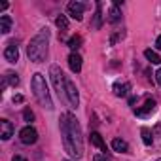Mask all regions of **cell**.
<instances>
[{
    "mask_svg": "<svg viewBox=\"0 0 161 161\" xmlns=\"http://www.w3.org/2000/svg\"><path fill=\"white\" fill-rule=\"evenodd\" d=\"M49 78H51L53 87L59 93V97L61 95L66 97V78H64V74H63V70H61L59 64H51L49 66Z\"/></svg>",
    "mask_w": 161,
    "mask_h": 161,
    "instance_id": "cell-4",
    "label": "cell"
},
{
    "mask_svg": "<svg viewBox=\"0 0 161 161\" xmlns=\"http://www.w3.org/2000/svg\"><path fill=\"white\" fill-rule=\"evenodd\" d=\"M157 131H159V133H161V121H159V123H157Z\"/></svg>",
    "mask_w": 161,
    "mask_h": 161,
    "instance_id": "cell-29",
    "label": "cell"
},
{
    "mask_svg": "<svg viewBox=\"0 0 161 161\" xmlns=\"http://www.w3.org/2000/svg\"><path fill=\"white\" fill-rule=\"evenodd\" d=\"M153 110H155V101L148 95V97H144V104H142L140 108H135V116H138V118H148Z\"/></svg>",
    "mask_w": 161,
    "mask_h": 161,
    "instance_id": "cell-7",
    "label": "cell"
},
{
    "mask_svg": "<svg viewBox=\"0 0 161 161\" xmlns=\"http://www.w3.org/2000/svg\"><path fill=\"white\" fill-rule=\"evenodd\" d=\"M155 161H161V157H159V159H155Z\"/></svg>",
    "mask_w": 161,
    "mask_h": 161,
    "instance_id": "cell-30",
    "label": "cell"
},
{
    "mask_svg": "<svg viewBox=\"0 0 161 161\" xmlns=\"http://www.w3.org/2000/svg\"><path fill=\"white\" fill-rule=\"evenodd\" d=\"M84 10H86L84 2H68V6H66L68 15L72 19H76V21H82L84 19Z\"/></svg>",
    "mask_w": 161,
    "mask_h": 161,
    "instance_id": "cell-8",
    "label": "cell"
},
{
    "mask_svg": "<svg viewBox=\"0 0 161 161\" xmlns=\"http://www.w3.org/2000/svg\"><path fill=\"white\" fill-rule=\"evenodd\" d=\"M59 129H61L64 152L72 159H82V155H84V138H82V127H80L76 116L72 112L61 114Z\"/></svg>",
    "mask_w": 161,
    "mask_h": 161,
    "instance_id": "cell-1",
    "label": "cell"
},
{
    "mask_svg": "<svg viewBox=\"0 0 161 161\" xmlns=\"http://www.w3.org/2000/svg\"><path fill=\"white\" fill-rule=\"evenodd\" d=\"M155 47L161 49V36H157V40H155Z\"/></svg>",
    "mask_w": 161,
    "mask_h": 161,
    "instance_id": "cell-28",
    "label": "cell"
},
{
    "mask_svg": "<svg viewBox=\"0 0 161 161\" xmlns=\"http://www.w3.org/2000/svg\"><path fill=\"white\" fill-rule=\"evenodd\" d=\"M14 135V125L10 119H0V136L2 140H10Z\"/></svg>",
    "mask_w": 161,
    "mask_h": 161,
    "instance_id": "cell-10",
    "label": "cell"
},
{
    "mask_svg": "<svg viewBox=\"0 0 161 161\" xmlns=\"http://www.w3.org/2000/svg\"><path fill=\"white\" fill-rule=\"evenodd\" d=\"M93 161H112V159H110V155H106V153H99V155L93 157Z\"/></svg>",
    "mask_w": 161,
    "mask_h": 161,
    "instance_id": "cell-24",
    "label": "cell"
},
{
    "mask_svg": "<svg viewBox=\"0 0 161 161\" xmlns=\"http://www.w3.org/2000/svg\"><path fill=\"white\" fill-rule=\"evenodd\" d=\"M140 135H142V142H144L146 146H150V144L153 142V136H152V131H150L148 127H142V129H140Z\"/></svg>",
    "mask_w": 161,
    "mask_h": 161,
    "instance_id": "cell-21",
    "label": "cell"
},
{
    "mask_svg": "<svg viewBox=\"0 0 161 161\" xmlns=\"http://www.w3.org/2000/svg\"><path fill=\"white\" fill-rule=\"evenodd\" d=\"M10 29H12V17L10 15H2V17H0V32L8 34Z\"/></svg>",
    "mask_w": 161,
    "mask_h": 161,
    "instance_id": "cell-16",
    "label": "cell"
},
{
    "mask_svg": "<svg viewBox=\"0 0 161 161\" xmlns=\"http://www.w3.org/2000/svg\"><path fill=\"white\" fill-rule=\"evenodd\" d=\"M14 103H23V97H21V95H15V97H14Z\"/></svg>",
    "mask_w": 161,
    "mask_h": 161,
    "instance_id": "cell-27",
    "label": "cell"
},
{
    "mask_svg": "<svg viewBox=\"0 0 161 161\" xmlns=\"http://www.w3.org/2000/svg\"><path fill=\"white\" fill-rule=\"evenodd\" d=\"M112 89H114V95L116 97H127L129 91H131V84L129 82H116Z\"/></svg>",
    "mask_w": 161,
    "mask_h": 161,
    "instance_id": "cell-11",
    "label": "cell"
},
{
    "mask_svg": "<svg viewBox=\"0 0 161 161\" xmlns=\"http://www.w3.org/2000/svg\"><path fill=\"white\" fill-rule=\"evenodd\" d=\"M82 42H84V40H82V36H80V34H74V36L68 40V47L72 49V53H74L78 47H82Z\"/></svg>",
    "mask_w": 161,
    "mask_h": 161,
    "instance_id": "cell-19",
    "label": "cell"
},
{
    "mask_svg": "<svg viewBox=\"0 0 161 161\" xmlns=\"http://www.w3.org/2000/svg\"><path fill=\"white\" fill-rule=\"evenodd\" d=\"M4 59H6L8 63H17V61H19V49H17L15 42H12V44L6 46V49H4Z\"/></svg>",
    "mask_w": 161,
    "mask_h": 161,
    "instance_id": "cell-9",
    "label": "cell"
},
{
    "mask_svg": "<svg viewBox=\"0 0 161 161\" xmlns=\"http://www.w3.org/2000/svg\"><path fill=\"white\" fill-rule=\"evenodd\" d=\"M155 82H157V86H161V68L155 72Z\"/></svg>",
    "mask_w": 161,
    "mask_h": 161,
    "instance_id": "cell-25",
    "label": "cell"
},
{
    "mask_svg": "<svg viewBox=\"0 0 161 161\" xmlns=\"http://www.w3.org/2000/svg\"><path fill=\"white\" fill-rule=\"evenodd\" d=\"M66 101L72 108H78L80 104V95H78V87L72 80H66Z\"/></svg>",
    "mask_w": 161,
    "mask_h": 161,
    "instance_id": "cell-6",
    "label": "cell"
},
{
    "mask_svg": "<svg viewBox=\"0 0 161 161\" xmlns=\"http://www.w3.org/2000/svg\"><path fill=\"white\" fill-rule=\"evenodd\" d=\"M6 84H10L12 87L19 86V76H17L15 72H6V76H4V86H6Z\"/></svg>",
    "mask_w": 161,
    "mask_h": 161,
    "instance_id": "cell-18",
    "label": "cell"
},
{
    "mask_svg": "<svg viewBox=\"0 0 161 161\" xmlns=\"http://www.w3.org/2000/svg\"><path fill=\"white\" fill-rule=\"evenodd\" d=\"M89 140H91V144L93 146H97V148H101L104 153H106V142L103 140V136H101V133H97V131H93L91 135H89Z\"/></svg>",
    "mask_w": 161,
    "mask_h": 161,
    "instance_id": "cell-14",
    "label": "cell"
},
{
    "mask_svg": "<svg viewBox=\"0 0 161 161\" xmlns=\"http://www.w3.org/2000/svg\"><path fill=\"white\" fill-rule=\"evenodd\" d=\"M31 86H32V93H34L36 101H38L44 108L53 110V101H51V95H49V89H47V84H46V78H44L40 72L32 74Z\"/></svg>",
    "mask_w": 161,
    "mask_h": 161,
    "instance_id": "cell-3",
    "label": "cell"
},
{
    "mask_svg": "<svg viewBox=\"0 0 161 161\" xmlns=\"http://www.w3.org/2000/svg\"><path fill=\"white\" fill-rule=\"evenodd\" d=\"M103 27V4L97 2V12H95V21H93V29H101Z\"/></svg>",
    "mask_w": 161,
    "mask_h": 161,
    "instance_id": "cell-17",
    "label": "cell"
},
{
    "mask_svg": "<svg viewBox=\"0 0 161 161\" xmlns=\"http://www.w3.org/2000/svg\"><path fill=\"white\" fill-rule=\"evenodd\" d=\"M112 148H114L116 152H121V153H127V152H129V144H127L125 140H121V138H114V140H112Z\"/></svg>",
    "mask_w": 161,
    "mask_h": 161,
    "instance_id": "cell-15",
    "label": "cell"
},
{
    "mask_svg": "<svg viewBox=\"0 0 161 161\" xmlns=\"http://www.w3.org/2000/svg\"><path fill=\"white\" fill-rule=\"evenodd\" d=\"M55 25H57V29L61 31V34L66 32V31H68V19H66V15H59V17L55 19Z\"/></svg>",
    "mask_w": 161,
    "mask_h": 161,
    "instance_id": "cell-20",
    "label": "cell"
},
{
    "mask_svg": "<svg viewBox=\"0 0 161 161\" xmlns=\"http://www.w3.org/2000/svg\"><path fill=\"white\" fill-rule=\"evenodd\" d=\"M47 46H49V31L42 29L27 46V55L34 63H42L47 57Z\"/></svg>",
    "mask_w": 161,
    "mask_h": 161,
    "instance_id": "cell-2",
    "label": "cell"
},
{
    "mask_svg": "<svg viewBox=\"0 0 161 161\" xmlns=\"http://www.w3.org/2000/svg\"><path fill=\"white\" fill-rule=\"evenodd\" d=\"M108 21H110L112 25L121 21V10H119V6H118L116 2L112 4V8H110V12H108Z\"/></svg>",
    "mask_w": 161,
    "mask_h": 161,
    "instance_id": "cell-13",
    "label": "cell"
},
{
    "mask_svg": "<svg viewBox=\"0 0 161 161\" xmlns=\"http://www.w3.org/2000/svg\"><path fill=\"white\" fill-rule=\"evenodd\" d=\"M19 140H21L23 144L31 146V144H34V142L38 140V131H36L32 125H27V127H23V129L19 131Z\"/></svg>",
    "mask_w": 161,
    "mask_h": 161,
    "instance_id": "cell-5",
    "label": "cell"
},
{
    "mask_svg": "<svg viewBox=\"0 0 161 161\" xmlns=\"http://www.w3.org/2000/svg\"><path fill=\"white\" fill-rule=\"evenodd\" d=\"M144 57H146L152 64H159V63H161V57H159L155 51H152V49H146V51H144Z\"/></svg>",
    "mask_w": 161,
    "mask_h": 161,
    "instance_id": "cell-22",
    "label": "cell"
},
{
    "mask_svg": "<svg viewBox=\"0 0 161 161\" xmlns=\"http://www.w3.org/2000/svg\"><path fill=\"white\" fill-rule=\"evenodd\" d=\"M14 161H27V157H23V155H14Z\"/></svg>",
    "mask_w": 161,
    "mask_h": 161,
    "instance_id": "cell-26",
    "label": "cell"
},
{
    "mask_svg": "<svg viewBox=\"0 0 161 161\" xmlns=\"http://www.w3.org/2000/svg\"><path fill=\"white\" fill-rule=\"evenodd\" d=\"M68 66L74 74H78L80 70H82V57H80L78 53H70L68 55Z\"/></svg>",
    "mask_w": 161,
    "mask_h": 161,
    "instance_id": "cell-12",
    "label": "cell"
},
{
    "mask_svg": "<svg viewBox=\"0 0 161 161\" xmlns=\"http://www.w3.org/2000/svg\"><path fill=\"white\" fill-rule=\"evenodd\" d=\"M23 119H25V121H32V119H34V112H32L31 108H25V110H23Z\"/></svg>",
    "mask_w": 161,
    "mask_h": 161,
    "instance_id": "cell-23",
    "label": "cell"
}]
</instances>
